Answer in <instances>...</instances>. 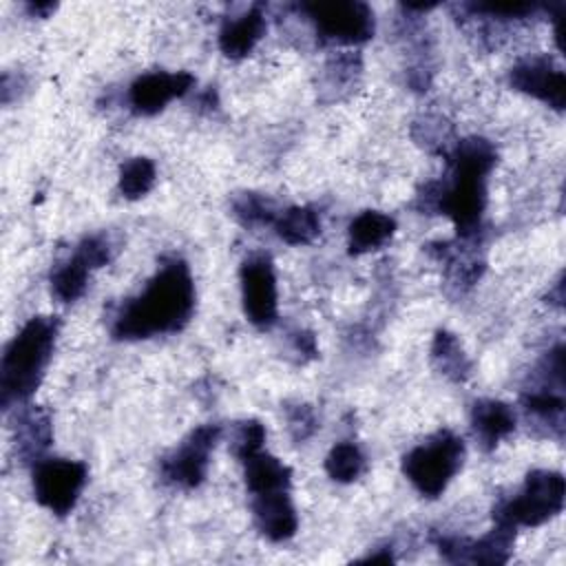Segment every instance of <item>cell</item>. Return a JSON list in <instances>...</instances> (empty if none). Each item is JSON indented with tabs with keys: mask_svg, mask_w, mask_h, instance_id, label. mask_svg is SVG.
Here are the masks:
<instances>
[{
	"mask_svg": "<svg viewBox=\"0 0 566 566\" xmlns=\"http://www.w3.org/2000/svg\"><path fill=\"white\" fill-rule=\"evenodd\" d=\"M192 312L195 281L190 268L179 256H166L146 287L117 307L111 321V336L115 340H142L157 334H175L188 325Z\"/></svg>",
	"mask_w": 566,
	"mask_h": 566,
	"instance_id": "obj_1",
	"label": "cell"
},
{
	"mask_svg": "<svg viewBox=\"0 0 566 566\" xmlns=\"http://www.w3.org/2000/svg\"><path fill=\"white\" fill-rule=\"evenodd\" d=\"M449 177L424 184L418 201L424 210L447 214L460 239L478 234L486 208V179L497 161L495 146L484 137L458 139L449 155Z\"/></svg>",
	"mask_w": 566,
	"mask_h": 566,
	"instance_id": "obj_2",
	"label": "cell"
},
{
	"mask_svg": "<svg viewBox=\"0 0 566 566\" xmlns=\"http://www.w3.org/2000/svg\"><path fill=\"white\" fill-rule=\"evenodd\" d=\"M57 329L55 316H33L4 347L0 363V405L4 411L24 405L40 387L53 358Z\"/></svg>",
	"mask_w": 566,
	"mask_h": 566,
	"instance_id": "obj_3",
	"label": "cell"
},
{
	"mask_svg": "<svg viewBox=\"0 0 566 566\" xmlns=\"http://www.w3.org/2000/svg\"><path fill=\"white\" fill-rule=\"evenodd\" d=\"M464 440L449 429L433 433L402 458V473L424 497H438L462 469Z\"/></svg>",
	"mask_w": 566,
	"mask_h": 566,
	"instance_id": "obj_4",
	"label": "cell"
},
{
	"mask_svg": "<svg viewBox=\"0 0 566 566\" xmlns=\"http://www.w3.org/2000/svg\"><path fill=\"white\" fill-rule=\"evenodd\" d=\"M566 497L564 475L559 471L535 469L526 475L522 491L493 509V522L506 526H539L562 513Z\"/></svg>",
	"mask_w": 566,
	"mask_h": 566,
	"instance_id": "obj_5",
	"label": "cell"
},
{
	"mask_svg": "<svg viewBox=\"0 0 566 566\" xmlns=\"http://www.w3.org/2000/svg\"><path fill=\"white\" fill-rule=\"evenodd\" d=\"M314 24L321 42L354 46L374 35V11L358 0H332V2H301L296 7Z\"/></svg>",
	"mask_w": 566,
	"mask_h": 566,
	"instance_id": "obj_6",
	"label": "cell"
},
{
	"mask_svg": "<svg viewBox=\"0 0 566 566\" xmlns=\"http://www.w3.org/2000/svg\"><path fill=\"white\" fill-rule=\"evenodd\" d=\"M221 438V427L214 422L199 424L192 429L179 447H175L166 458H161L159 471L166 484L175 489H197L208 473L210 453L214 451L217 442Z\"/></svg>",
	"mask_w": 566,
	"mask_h": 566,
	"instance_id": "obj_7",
	"label": "cell"
},
{
	"mask_svg": "<svg viewBox=\"0 0 566 566\" xmlns=\"http://www.w3.org/2000/svg\"><path fill=\"white\" fill-rule=\"evenodd\" d=\"M86 478L88 469L84 462L69 458H46L35 462L33 495L40 506L62 517L75 509Z\"/></svg>",
	"mask_w": 566,
	"mask_h": 566,
	"instance_id": "obj_8",
	"label": "cell"
},
{
	"mask_svg": "<svg viewBox=\"0 0 566 566\" xmlns=\"http://www.w3.org/2000/svg\"><path fill=\"white\" fill-rule=\"evenodd\" d=\"M241 301L248 321L261 329L276 323L279 316V292L274 263L268 254H250L239 270Z\"/></svg>",
	"mask_w": 566,
	"mask_h": 566,
	"instance_id": "obj_9",
	"label": "cell"
},
{
	"mask_svg": "<svg viewBox=\"0 0 566 566\" xmlns=\"http://www.w3.org/2000/svg\"><path fill=\"white\" fill-rule=\"evenodd\" d=\"M433 542L440 555L453 564H504L513 551L515 528L495 522V526L480 539L438 535Z\"/></svg>",
	"mask_w": 566,
	"mask_h": 566,
	"instance_id": "obj_10",
	"label": "cell"
},
{
	"mask_svg": "<svg viewBox=\"0 0 566 566\" xmlns=\"http://www.w3.org/2000/svg\"><path fill=\"white\" fill-rule=\"evenodd\" d=\"M195 86L188 71H150L128 86V106L135 115H157L175 97H184Z\"/></svg>",
	"mask_w": 566,
	"mask_h": 566,
	"instance_id": "obj_11",
	"label": "cell"
},
{
	"mask_svg": "<svg viewBox=\"0 0 566 566\" xmlns=\"http://www.w3.org/2000/svg\"><path fill=\"white\" fill-rule=\"evenodd\" d=\"M509 82L515 91L526 93L555 111H564L566 104V75L562 66H557L548 57H528L517 62L511 73Z\"/></svg>",
	"mask_w": 566,
	"mask_h": 566,
	"instance_id": "obj_12",
	"label": "cell"
},
{
	"mask_svg": "<svg viewBox=\"0 0 566 566\" xmlns=\"http://www.w3.org/2000/svg\"><path fill=\"white\" fill-rule=\"evenodd\" d=\"M254 524L270 542H285L298 528L296 509L287 495V491H274L254 495L252 500Z\"/></svg>",
	"mask_w": 566,
	"mask_h": 566,
	"instance_id": "obj_13",
	"label": "cell"
},
{
	"mask_svg": "<svg viewBox=\"0 0 566 566\" xmlns=\"http://www.w3.org/2000/svg\"><path fill=\"white\" fill-rule=\"evenodd\" d=\"M265 33V13L261 4L248 7L243 13L228 18L219 29V49L226 57L239 60L252 53Z\"/></svg>",
	"mask_w": 566,
	"mask_h": 566,
	"instance_id": "obj_14",
	"label": "cell"
},
{
	"mask_svg": "<svg viewBox=\"0 0 566 566\" xmlns=\"http://www.w3.org/2000/svg\"><path fill=\"white\" fill-rule=\"evenodd\" d=\"M471 429L482 444V449H495L509 433L515 429V413L513 409L493 398L475 400L471 407Z\"/></svg>",
	"mask_w": 566,
	"mask_h": 566,
	"instance_id": "obj_15",
	"label": "cell"
},
{
	"mask_svg": "<svg viewBox=\"0 0 566 566\" xmlns=\"http://www.w3.org/2000/svg\"><path fill=\"white\" fill-rule=\"evenodd\" d=\"M53 442L51 416L42 407H29L18 416L15 422V451L24 462H40V455Z\"/></svg>",
	"mask_w": 566,
	"mask_h": 566,
	"instance_id": "obj_16",
	"label": "cell"
},
{
	"mask_svg": "<svg viewBox=\"0 0 566 566\" xmlns=\"http://www.w3.org/2000/svg\"><path fill=\"white\" fill-rule=\"evenodd\" d=\"M396 232V219L380 210H363L347 228L349 254H365L385 245Z\"/></svg>",
	"mask_w": 566,
	"mask_h": 566,
	"instance_id": "obj_17",
	"label": "cell"
},
{
	"mask_svg": "<svg viewBox=\"0 0 566 566\" xmlns=\"http://www.w3.org/2000/svg\"><path fill=\"white\" fill-rule=\"evenodd\" d=\"M245 486L252 495L287 491L292 482V471L279 458L265 453L263 449L243 460Z\"/></svg>",
	"mask_w": 566,
	"mask_h": 566,
	"instance_id": "obj_18",
	"label": "cell"
},
{
	"mask_svg": "<svg viewBox=\"0 0 566 566\" xmlns=\"http://www.w3.org/2000/svg\"><path fill=\"white\" fill-rule=\"evenodd\" d=\"M274 232L287 245H307L321 234V217L312 206H290L279 210Z\"/></svg>",
	"mask_w": 566,
	"mask_h": 566,
	"instance_id": "obj_19",
	"label": "cell"
},
{
	"mask_svg": "<svg viewBox=\"0 0 566 566\" xmlns=\"http://www.w3.org/2000/svg\"><path fill=\"white\" fill-rule=\"evenodd\" d=\"M431 363L438 374L449 378L451 382H464L471 376V360L464 354L455 334L447 329H438L431 343Z\"/></svg>",
	"mask_w": 566,
	"mask_h": 566,
	"instance_id": "obj_20",
	"label": "cell"
},
{
	"mask_svg": "<svg viewBox=\"0 0 566 566\" xmlns=\"http://www.w3.org/2000/svg\"><path fill=\"white\" fill-rule=\"evenodd\" d=\"M88 274H91V268L73 252V256L69 261L60 263L51 272V294L60 303L77 301L84 294V290H86Z\"/></svg>",
	"mask_w": 566,
	"mask_h": 566,
	"instance_id": "obj_21",
	"label": "cell"
},
{
	"mask_svg": "<svg viewBox=\"0 0 566 566\" xmlns=\"http://www.w3.org/2000/svg\"><path fill=\"white\" fill-rule=\"evenodd\" d=\"M365 467H367V462H365L363 451L358 449V444H354L349 440L336 442L325 458L327 475L340 484H349V482L358 480L365 473Z\"/></svg>",
	"mask_w": 566,
	"mask_h": 566,
	"instance_id": "obj_22",
	"label": "cell"
},
{
	"mask_svg": "<svg viewBox=\"0 0 566 566\" xmlns=\"http://www.w3.org/2000/svg\"><path fill=\"white\" fill-rule=\"evenodd\" d=\"M157 170L148 157H130L119 168L117 188L126 199H142L155 186Z\"/></svg>",
	"mask_w": 566,
	"mask_h": 566,
	"instance_id": "obj_23",
	"label": "cell"
},
{
	"mask_svg": "<svg viewBox=\"0 0 566 566\" xmlns=\"http://www.w3.org/2000/svg\"><path fill=\"white\" fill-rule=\"evenodd\" d=\"M232 214L245 228L272 226L279 210L272 199L259 192H239L232 197Z\"/></svg>",
	"mask_w": 566,
	"mask_h": 566,
	"instance_id": "obj_24",
	"label": "cell"
},
{
	"mask_svg": "<svg viewBox=\"0 0 566 566\" xmlns=\"http://www.w3.org/2000/svg\"><path fill=\"white\" fill-rule=\"evenodd\" d=\"M451 126L442 117H422L420 122L413 124V139L424 146L427 150H438L444 157L453 148L455 142H451Z\"/></svg>",
	"mask_w": 566,
	"mask_h": 566,
	"instance_id": "obj_25",
	"label": "cell"
},
{
	"mask_svg": "<svg viewBox=\"0 0 566 566\" xmlns=\"http://www.w3.org/2000/svg\"><path fill=\"white\" fill-rule=\"evenodd\" d=\"M360 71H363V62L358 53H352V51L338 53L325 64V86L332 91L349 88L360 75Z\"/></svg>",
	"mask_w": 566,
	"mask_h": 566,
	"instance_id": "obj_26",
	"label": "cell"
},
{
	"mask_svg": "<svg viewBox=\"0 0 566 566\" xmlns=\"http://www.w3.org/2000/svg\"><path fill=\"white\" fill-rule=\"evenodd\" d=\"M265 442V427L259 420H243L237 424L234 429V438H232V453L243 462L245 458L259 453L263 449Z\"/></svg>",
	"mask_w": 566,
	"mask_h": 566,
	"instance_id": "obj_27",
	"label": "cell"
},
{
	"mask_svg": "<svg viewBox=\"0 0 566 566\" xmlns=\"http://www.w3.org/2000/svg\"><path fill=\"white\" fill-rule=\"evenodd\" d=\"M285 416H287V429H290V436H292L294 442L307 440L318 429L316 413L305 402H296V405L287 407Z\"/></svg>",
	"mask_w": 566,
	"mask_h": 566,
	"instance_id": "obj_28",
	"label": "cell"
},
{
	"mask_svg": "<svg viewBox=\"0 0 566 566\" xmlns=\"http://www.w3.org/2000/svg\"><path fill=\"white\" fill-rule=\"evenodd\" d=\"M75 254L91 268L97 270L111 261V243L104 234H88L75 245Z\"/></svg>",
	"mask_w": 566,
	"mask_h": 566,
	"instance_id": "obj_29",
	"label": "cell"
},
{
	"mask_svg": "<svg viewBox=\"0 0 566 566\" xmlns=\"http://www.w3.org/2000/svg\"><path fill=\"white\" fill-rule=\"evenodd\" d=\"M471 11L482 13L486 18H497V20H522L531 15L537 7L526 4V2H478L469 4Z\"/></svg>",
	"mask_w": 566,
	"mask_h": 566,
	"instance_id": "obj_30",
	"label": "cell"
},
{
	"mask_svg": "<svg viewBox=\"0 0 566 566\" xmlns=\"http://www.w3.org/2000/svg\"><path fill=\"white\" fill-rule=\"evenodd\" d=\"M292 340H294V349L314 358L316 356V338L312 332H305V329H298L296 334H292Z\"/></svg>",
	"mask_w": 566,
	"mask_h": 566,
	"instance_id": "obj_31",
	"label": "cell"
},
{
	"mask_svg": "<svg viewBox=\"0 0 566 566\" xmlns=\"http://www.w3.org/2000/svg\"><path fill=\"white\" fill-rule=\"evenodd\" d=\"M24 9L31 18H49L57 9V4L55 2H27Z\"/></svg>",
	"mask_w": 566,
	"mask_h": 566,
	"instance_id": "obj_32",
	"label": "cell"
},
{
	"mask_svg": "<svg viewBox=\"0 0 566 566\" xmlns=\"http://www.w3.org/2000/svg\"><path fill=\"white\" fill-rule=\"evenodd\" d=\"M360 562H394V557H391L389 548H382V553H371V555L363 557Z\"/></svg>",
	"mask_w": 566,
	"mask_h": 566,
	"instance_id": "obj_33",
	"label": "cell"
}]
</instances>
